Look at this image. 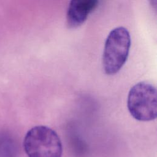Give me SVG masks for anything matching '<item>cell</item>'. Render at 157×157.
Segmentation results:
<instances>
[{
	"instance_id": "1",
	"label": "cell",
	"mask_w": 157,
	"mask_h": 157,
	"mask_svg": "<svg viewBox=\"0 0 157 157\" xmlns=\"http://www.w3.org/2000/svg\"><path fill=\"white\" fill-rule=\"evenodd\" d=\"M131 47V36L123 26L113 28L108 34L102 54V66L107 75L117 74L126 63Z\"/></svg>"
},
{
	"instance_id": "2",
	"label": "cell",
	"mask_w": 157,
	"mask_h": 157,
	"mask_svg": "<svg viewBox=\"0 0 157 157\" xmlns=\"http://www.w3.org/2000/svg\"><path fill=\"white\" fill-rule=\"evenodd\" d=\"M23 147L28 157H61L63 152L57 133L43 125L33 127L26 132Z\"/></svg>"
},
{
	"instance_id": "3",
	"label": "cell",
	"mask_w": 157,
	"mask_h": 157,
	"mask_svg": "<svg viewBox=\"0 0 157 157\" xmlns=\"http://www.w3.org/2000/svg\"><path fill=\"white\" fill-rule=\"evenodd\" d=\"M127 107L131 116L137 120H155L157 114L156 87L146 81L134 85L129 91Z\"/></svg>"
},
{
	"instance_id": "4",
	"label": "cell",
	"mask_w": 157,
	"mask_h": 157,
	"mask_svg": "<svg viewBox=\"0 0 157 157\" xmlns=\"http://www.w3.org/2000/svg\"><path fill=\"white\" fill-rule=\"evenodd\" d=\"M97 0L71 1L66 13L67 25L70 28H75L82 25L90 13L98 6Z\"/></svg>"
}]
</instances>
